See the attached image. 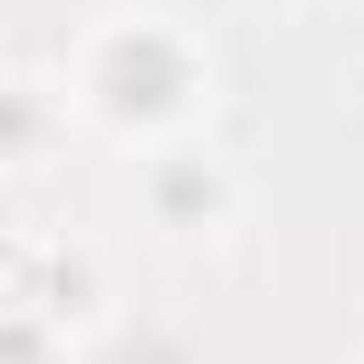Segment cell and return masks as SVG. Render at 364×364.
Wrapping results in <instances>:
<instances>
[{
	"label": "cell",
	"instance_id": "obj_1",
	"mask_svg": "<svg viewBox=\"0 0 364 364\" xmlns=\"http://www.w3.org/2000/svg\"><path fill=\"white\" fill-rule=\"evenodd\" d=\"M203 93V60L170 17H110L77 60V102L110 127H178Z\"/></svg>",
	"mask_w": 364,
	"mask_h": 364
},
{
	"label": "cell",
	"instance_id": "obj_2",
	"mask_svg": "<svg viewBox=\"0 0 364 364\" xmlns=\"http://www.w3.org/2000/svg\"><path fill=\"white\" fill-rule=\"evenodd\" d=\"M144 203H153L170 229H203V220H220L229 178H220L212 153H161V161L144 170Z\"/></svg>",
	"mask_w": 364,
	"mask_h": 364
},
{
	"label": "cell",
	"instance_id": "obj_3",
	"mask_svg": "<svg viewBox=\"0 0 364 364\" xmlns=\"http://www.w3.org/2000/svg\"><path fill=\"white\" fill-rule=\"evenodd\" d=\"M279 9H288V0H279Z\"/></svg>",
	"mask_w": 364,
	"mask_h": 364
}]
</instances>
